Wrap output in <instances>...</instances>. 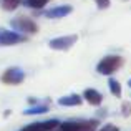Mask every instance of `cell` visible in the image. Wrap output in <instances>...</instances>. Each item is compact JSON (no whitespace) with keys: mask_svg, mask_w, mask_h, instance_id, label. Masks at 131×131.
<instances>
[{"mask_svg":"<svg viewBox=\"0 0 131 131\" xmlns=\"http://www.w3.org/2000/svg\"><path fill=\"white\" fill-rule=\"evenodd\" d=\"M123 63H125V60H123L119 55H108V57L100 60V63L96 65V71H98L100 75L110 77V75H113L116 70H119V68L123 67Z\"/></svg>","mask_w":131,"mask_h":131,"instance_id":"1","label":"cell"},{"mask_svg":"<svg viewBox=\"0 0 131 131\" xmlns=\"http://www.w3.org/2000/svg\"><path fill=\"white\" fill-rule=\"evenodd\" d=\"M12 27L15 30H18V32H22V33H37L38 32V25H37L30 17H23V15L13 18Z\"/></svg>","mask_w":131,"mask_h":131,"instance_id":"2","label":"cell"},{"mask_svg":"<svg viewBox=\"0 0 131 131\" xmlns=\"http://www.w3.org/2000/svg\"><path fill=\"white\" fill-rule=\"evenodd\" d=\"M78 37L77 35H65V37H57V38L50 40L48 42V47L53 48V50H60V51H65V50H70L75 43H77Z\"/></svg>","mask_w":131,"mask_h":131,"instance_id":"3","label":"cell"},{"mask_svg":"<svg viewBox=\"0 0 131 131\" xmlns=\"http://www.w3.org/2000/svg\"><path fill=\"white\" fill-rule=\"evenodd\" d=\"M0 80H2V83H5V85H20L23 80H25V73H23V70H20V68L12 67V68H8V70L3 71Z\"/></svg>","mask_w":131,"mask_h":131,"instance_id":"4","label":"cell"},{"mask_svg":"<svg viewBox=\"0 0 131 131\" xmlns=\"http://www.w3.org/2000/svg\"><path fill=\"white\" fill-rule=\"evenodd\" d=\"M25 40H27V37H22V33H18V32H10V30H2L0 32V45H3V47L22 43Z\"/></svg>","mask_w":131,"mask_h":131,"instance_id":"5","label":"cell"},{"mask_svg":"<svg viewBox=\"0 0 131 131\" xmlns=\"http://www.w3.org/2000/svg\"><path fill=\"white\" fill-rule=\"evenodd\" d=\"M58 123H60L58 119L51 118V119H45V121H37V123H32V125H27L20 131H53Z\"/></svg>","mask_w":131,"mask_h":131,"instance_id":"6","label":"cell"},{"mask_svg":"<svg viewBox=\"0 0 131 131\" xmlns=\"http://www.w3.org/2000/svg\"><path fill=\"white\" fill-rule=\"evenodd\" d=\"M71 12H73V7L71 5H58V7H53V8L43 12V15L47 18H63V17L70 15Z\"/></svg>","mask_w":131,"mask_h":131,"instance_id":"7","label":"cell"},{"mask_svg":"<svg viewBox=\"0 0 131 131\" xmlns=\"http://www.w3.org/2000/svg\"><path fill=\"white\" fill-rule=\"evenodd\" d=\"M81 98H83L86 103H90L91 106H100L101 101H103L101 93H100L98 90H95V88H86L83 91V96H81Z\"/></svg>","mask_w":131,"mask_h":131,"instance_id":"8","label":"cell"},{"mask_svg":"<svg viewBox=\"0 0 131 131\" xmlns=\"http://www.w3.org/2000/svg\"><path fill=\"white\" fill-rule=\"evenodd\" d=\"M61 106H80L83 103V98L80 95H68V96H61L58 100Z\"/></svg>","mask_w":131,"mask_h":131,"instance_id":"9","label":"cell"},{"mask_svg":"<svg viewBox=\"0 0 131 131\" xmlns=\"http://www.w3.org/2000/svg\"><path fill=\"white\" fill-rule=\"evenodd\" d=\"M98 128V119H83L80 121L77 131H95Z\"/></svg>","mask_w":131,"mask_h":131,"instance_id":"10","label":"cell"},{"mask_svg":"<svg viewBox=\"0 0 131 131\" xmlns=\"http://www.w3.org/2000/svg\"><path fill=\"white\" fill-rule=\"evenodd\" d=\"M80 121H65V123H58L57 128L53 131H77Z\"/></svg>","mask_w":131,"mask_h":131,"instance_id":"11","label":"cell"},{"mask_svg":"<svg viewBox=\"0 0 131 131\" xmlns=\"http://www.w3.org/2000/svg\"><path fill=\"white\" fill-rule=\"evenodd\" d=\"M108 86H110V91H111L113 96H116V98H121V83H119V81H116L115 78H110Z\"/></svg>","mask_w":131,"mask_h":131,"instance_id":"12","label":"cell"},{"mask_svg":"<svg viewBox=\"0 0 131 131\" xmlns=\"http://www.w3.org/2000/svg\"><path fill=\"white\" fill-rule=\"evenodd\" d=\"M48 111V106L47 105H37L33 108H28L23 111V115H43V113Z\"/></svg>","mask_w":131,"mask_h":131,"instance_id":"13","label":"cell"},{"mask_svg":"<svg viewBox=\"0 0 131 131\" xmlns=\"http://www.w3.org/2000/svg\"><path fill=\"white\" fill-rule=\"evenodd\" d=\"M48 2H50V0H23V3H25V5H28L30 8H35V10L43 8Z\"/></svg>","mask_w":131,"mask_h":131,"instance_id":"14","label":"cell"},{"mask_svg":"<svg viewBox=\"0 0 131 131\" xmlns=\"http://www.w3.org/2000/svg\"><path fill=\"white\" fill-rule=\"evenodd\" d=\"M20 3H22V0H2V8L7 10V12H12Z\"/></svg>","mask_w":131,"mask_h":131,"instance_id":"15","label":"cell"},{"mask_svg":"<svg viewBox=\"0 0 131 131\" xmlns=\"http://www.w3.org/2000/svg\"><path fill=\"white\" fill-rule=\"evenodd\" d=\"M95 3H96V7L98 8H108L110 7V0H95Z\"/></svg>","mask_w":131,"mask_h":131,"instance_id":"16","label":"cell"},{"mask_svg":"<svg viewBox=\"0 0 131 131\" xmlns=\"http://www.w3.org/2000/svg\"><path fill=\"white\" fill-rule=\"evenodd\" d=\"M98 131H119L118 128H116L115 125H105L103 128H100Z\"/></svg>","mask_w":131,"mask_h":131,"instance_id":"17","label":"cell"},{"mask_svg":"<svg viewBox=\"0 0 131 131\" xmlns=\"http://www.w3.org/2000/svg\"><path fill=\"white\" fill-rule=\"evenodd\" d=\"M129 113H131V108L128 106V103H125V105H123V115H125V116H129Z\"/></svg>","mask_w":131,"mask_h":131,"instance_id":"18","label":"cell"},{"mask_svg":"<svg viewBox=\"0 0 131 131\" xmlns=\"http://www.w3.org/2000/svg\"><path fill=\"white\" fill-rule=\"evenodd\" d=\"M128 86H129V88H131V80H129V81H128Z\"/></svg>","mask_w":131,"mask_h":131,"instance_id":"19","label":"cell"}]
</instances>
